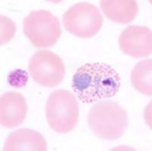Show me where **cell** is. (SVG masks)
<instances>
[{
  "label": "cell",
  "mask_w": 152,
  "mask_h": 151,
  "mask_svg": "<svg viewBox=\"0 0 152 151\" xmlns=\"http://www.w3.org/2000/svg\"><path fill=\"white\" fill-rule=\"evenodd\" d=\"M121 85L119 73L105 63H86L76 70L72 88L78 100L92 103L116 96Z\"/></svg>",
  "instance_id": "6da1fadb"
},
{
  "label": "cell",
  "mask_w": 152,
  "mask_h": 151,
  "mask_svg": "<svg viewBox=\"0 0 152 151\" xmlns=\"http://www.w3.org/2000/svg\"><path fill=\"white\" fill-rule=\"evenodd\" d=\"M87 122L94 134L105 141L120 138L129 125L126 109L112 100L100 102L92 107Z\"/></svg>",
  "instance_id": "7a4b0ae2"
},
{
  "label": "cell",
  "mask_w": 152,
  "mask_h": 151,
  "mask_svg": "<svg viewBox=\"0 0 152 151\" xmlns=\"http://www.w3.org/2000/svg\"><path fill=\"white\" fill-rule=\"evenodd\" d=\"M79 105L75 96L66 90L53 91L46 105L47 123L59 134L71 132L78 120Z\"/></svg>",
  "instance_id": "3957f363"
},
{
  "label": "cell",
  "mask_w": 152,
  "mask_h": 151,
  "mask_svg": "<svg viewBox=\"0 0 152 151\" xmlns=\"http://www.w3.org/2000/svg\"><path fill=\"white\" fill-rule=\"evenodd\" d=\"M23 31L34 47H53L62 34L59 18L47 10L32 11L23 21Z\"/></svg>",
  "instance_id": "277c9868"
},
{
  "label": "cell",
  "mask_w": 152,
  "mask_h": 151,
  "mask_svg": "<svg viewBox=\"0 0 152 151\" xmlns=\"http://www.w3.org/2000/svg\"><path fill=\"white\" fill-rule=\"evenodd\" d=\"M103 19L100 10L89 2H78L69 8L63 15L66 31L77 37H93L101 29Z\"/></svg>",
  "instance_id": "5b68a950"
},
{
  "label": "cell",
  "mask_w": 152,
  "mask_h": 151,
  "mask_svg": "<svg viewBox=\"0 0 152 151\" xmlns=\"http://www.w3.org/2000/svg\"><path fill=\"white\" fill-rule=\"evenodd\" d=\"M32 79L45 88H54L62 83L65 77V65L60 57L48 50L36 52L28 65Z\"/></svg>",
  "instance_id": "8992f818"
},
{
  "label": "cell",
  "mask_w": 152,
  "mask_h": 151,
  "mask_svg": "<svg viewBox=\"0 0 152 151\" xmlns=\"http://www.w3.org/2000/svg\"><path fill=\"white\" fill-rule=\"evenodd\" d=\"M120 50L133 58L148 57L152 53V33L148 28L129 25L119 37Z\"/></svg>",
  "instance_id": "52a82bcc"
},
{
  "label": "cell",
  "mask_w": 152,
  "mask_h": 151,
  "mask_svg": "<svg viewBox=\"0 0 152 151\" xmlns=\"http://www.w3.org/2000/svg\"><path fill=\"white\" fill-rule=\"evenodd\" d=\"M28 105L21 93L10 91L0 98V124L6 128L12 129L21 125L26 118Z\"/></svg>",
  "instance_id": "ba28073f"
},
{
  "label": "cell",
  "mask_w": 152,
  "mask_h": 151,
  "mask_svg": "<svg viewBox=\"0 0 152 151\" xmlns=\"http://www.w3.org/2000/svg\"><path fill=\"white\" fill-rule=\"evenodd\" d=\"M4 151H47V141L41 134L29 128L13 131L7 137Z\"/></svg>",
  "instance_id": "9c48e42d"
},
{
  "label": "cell",
  "mask_w": 152,
  "mask_h": 151,
  "mask_svg": "<svg viewBox=\"0 0 152 151\" xmlns=\"http://www.w3.org/2000/svg\"><path fill=\"white\" fill-rule=\"evenodd\" d=\"M100 8L107 18L120 24L130 23L138 12V2L135 0H102Z\"/></svg>",
  "instance_id": "30bf717a"
},
{
  "label": "cell",
  "mask_w": 152,
  "mask_h": 151,
  "mask_svg": "<svg viewBox=\"0 0 152 151\" xmlns=\"http://www.w3.org/2000/svg\"><path fill=\"white\" fill-rule=\"evenodd\" d=\"M152 59L141 61L135 65L131 73L132 86L142 94L152 95Z\"/></svg>",
  "instance_id": "8fae6325"
},
{
  "label": "cell",
  "mask_w": 152,
  "mask_h": 151,
  "mask_svg": "<svg viewBox=\"0 0 152 151\" xmlns=\"http://www.w3.org/2000/svg\"><path fill=\"white\" fill-rule=\"evenodd\" d=\"M1 45L10 41L16 31V26L11 19L1 15Z\"/></svg>",
  "instance_id": "7c38bea8"
},
{
  "label": "cell",
  "mask_w": 152,
  "mask_h": 151,
  "mask_svg": "<svg viewBox=\"0 0 152 151\" xmlns=\"http://www.w3.org/2000/svg\"><path fill=\"white\" fill-rule=\"evenodd\" d=\"M28 81V72L21 69L11 71L8 75V83L11 87H13V88H24L27 85Z\"/></svg>",
  "instance_id": "4fadbf2b"
}]
</instances>
